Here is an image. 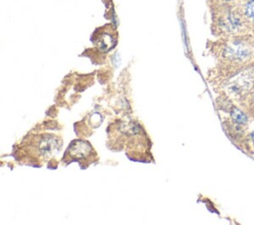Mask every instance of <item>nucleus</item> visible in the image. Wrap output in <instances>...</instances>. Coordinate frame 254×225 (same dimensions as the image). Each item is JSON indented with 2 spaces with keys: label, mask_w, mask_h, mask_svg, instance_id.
I'll list each match as a JSON object with an SVG mask.
<instances>
[{
  "label": "nucleus",
  "mask_w": 254,
  "mask_h": 225,
  "mask_svg": "<svg viewBox=\"0 0 254 225\" xmlns=\"http://www.w3.org/2000/svg\"><path fill=\"white\" fill-rule=\"evenodd\" d=\"M225 57L233 60H243L248 57L249 49L243 44H234L225 49Z\"/></svg>",
  "instance_id": "7ed1b4c3"
},
{
  "label": "nucleus",
  "mask_w": 254,
  "mask_h": 225,
  "mask_svg": "<svg viewBox=\"0 0 254 225\" xmlns=\"http://www.w3.org/2000/svg\"><path fill=\"white\" fill-rule=\"evenodd\" d=\"M232 118L234 119V121L240 123V124H244L247 122V117L246 115L243 113V112L237 108H234L232 111Z\"/></svg>",
  "instance_id": "20e7f679"
},
{
  "label": "nucleus",
  "mask_w": 254,
  "mask_h": 225,
  "mask_svg": "<svg viewBox=\"0 0 254 225\" xmlns=\"http://www.w3.org/2000/svg\"><path fill=\"white\" fill-rule=\"evenodd\" d=\"M59 147L60 144L57 138L52 135H46L41 138V142L38 145V150L43 157H50L56 152V150L59 151Z\"/></svg>",
  "instance_id": "f03ea898"
},
{
  "label": "nucleus",
  "mask_w": 254,
  "mask_h": 225,
  "mask_svg": "<svg viewBox=\"0 0 254 225\" xmlns=\"http://www.w3.org/2000/svg\"><path fill=\"white\" fill-rule=\"evenodd\" d=\"M254 76L250 71L244 72L235 76L230 83L229 89L234 94H242L246 93L252 86Z\"/></svg>",
  "instance_id": "f257e3e1"
},
{
  "label": "nucleus",
  "mask_w": 254,
  "mask_h": 225,
  "mask_svg": "<svg viewBox=\"0 0 254 225\" xmlns=\"http://www.w3.org/2000/svg\"><path fill=\"white\" fill-rule=\"evenodd\" d=\"M246 14H247L248 17L254 19V0H251V1L247 4Z\"/></svg>",
  "instance_id": "39448f33"
},
{
  "label": "nucleus",
  "mask_w": 254,
  "mask_h": 225,
  "mask_svg": "<svg viewBox=\"0 0 254 225\" xmlns=\"http://www.w3.org/2000/svg\"><path fill=\"white\" fill-rule=\"evenodd\" d=\"M251 136H252V139H253V141H254V132L252 133V135H251Z\"/></svg>",
  "instance_id": "423d86ee"
}]
</instances>
